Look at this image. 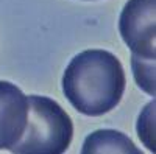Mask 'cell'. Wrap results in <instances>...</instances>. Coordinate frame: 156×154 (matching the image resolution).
<instances>
[{"label":"cell","mask_w":156,"mask_h":154,"mask_svg":"<svg viewBox=\"0 0 156 154\" xmlns=\"http://www.w3.org/2000/svg\"><path fill=\"white\" fill-rule=\"evenodd\" d=\"M125 72L120 61L106 50H84L62 75V92L83 115L98 117L112 111L125 92Z\"/></svg>","instance_id":"1"},{"label":"cell","mask_w":156,"mask_h":154,"mask_svg":"<svg viewBox=\"0 0 156 154\" xmlns=\"http://www.w3.org/2000/svg\"><path fill=\"white\" fill-rule=\"evenodd\" d=\"M27 125L22 137L9 148L17 154H61L73 137V123L69 114L55 100L30 95Z\"/></svg>","instance_id":"2"},{"label":"cell","mask_w":156,"mask_h":154,"mask_svg":"<svg viewBox=\"0 0 156 154\" xmlns=\"http://www.w3.org/2000/svg\"><path fill=\"white\" fill-rule=\"evenodd\" d=\"M154 14L156 0H128L119 19L123 42L134 56L154 59Z\"/></svg>","instance_id":"3"},{"label":"cell","mask_w":156,"mask_h":154,"mask_svg":"<svg viewBox=\"0 0 156 154\" xmlns=\"http://www.w3.org/2000/svg\"><path fill=\"white\" fill-rule=\"evenodd\" d=\"M28 98L9 81H0V149H9L27 125Z\"/></svg>","instance_id":"4"},{"label":"cell","mask_w":156,"mask_h":154,"mask_svg":"<svg viewBox=\"0 0 156 154\" xmlns=\"http://www.w3.org/2000/svg\"><path fill=\"white\" fill-rule=\"evenodd\" d=\"M81 152L83 154H101V152L139 154L140 151L123 132L114 131V129H100L86 137Z\"/></svg>","instance_id":"5"}]
</instances>
